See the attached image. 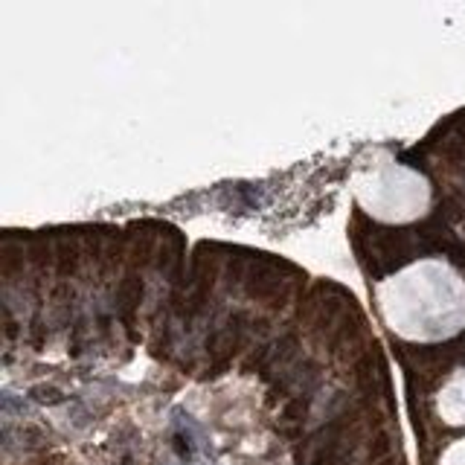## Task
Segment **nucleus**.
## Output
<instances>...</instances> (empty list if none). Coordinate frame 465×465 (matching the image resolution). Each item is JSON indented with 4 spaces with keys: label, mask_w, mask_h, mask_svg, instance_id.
Returning a JSON list of instances; mask_svg holds the SVG:
<instances>
[{
    "label": "nucleus",
    "mask_w": 465,
    "mask_h": 465,
    "mask_svg": "<svg viewBox=\"0 0 465 465\" xmlns=\"http://www.w3.org/2000/svg\"><path fill=\"white\" fill-rule=\"evenodd\" d=\"M384 326L410 344H439L465 329V279L442 259H419L375 288Z\"/></svg>",
    "instance_id": "1"
},
{
    "label": "nucleus",
    "mask_w": 465,
    "mask_h": 465,
    "mask_svg": "<svg viewBox=\"0 0 465 465\" xmlns=\"http://www.w3.org/2000/svg\"><path fill=\"white\" fill-rule=\"evenodd\" d=\"M352 192L358 207L384 224L416 222L428 212L433 198L425 175L387 155H378L358 169L352 178Z\"/></svg>",
    "instance_id": "2"
},
{
    "label": "nucleus",
    "mask_w": 465,
    "mask_h": 465,
    "mask_svg": "<svg viewBox=\"0 0 465 465\" xmlns=\"http://www.w3.org/2000/svg\"><path fill=\"white\" fill-rule=\"evenodd\" d=\"M439 413H442L448 422H457V425L465 422V370L454 373L445 381L442 393H439Z\"/></svg>",
    "instance_id": "3"
},
{
    "label": "nucleus",
    "mask_w": 465,
    "mask_h": 465,
    "mask_svg": "<svg viewBox=\"0 0 465 465\" xmlns=\"http://www.w3.org/2000/svg\"><path fill=\"white\" fill-rule=\"evenodd\" d=\"M445 465H465V439L459 445H454L451 451H448V457H445Z\"/></svg>",
    "instance_id": "4"
}]
</instances>
